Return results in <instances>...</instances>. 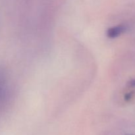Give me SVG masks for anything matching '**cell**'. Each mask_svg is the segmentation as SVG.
Wrapping results in <instances>:
<instances>
[{"label":"cell","mask_w":135,"mask_h":135,"mask_svg":"<svg viewBox=\"0 0 135 135\" xmlns=\"http://www.w3.org/2000/svg\"><path fill=\"white\" fill-rule=\"evenodd\" d=\"M127 30V27L126 25H119L116 26H112V27L109 28L107 30V36L109 38H115L121 36V34H123Z\"/></svg>","instance_id":"1"},{"label":"cell","mask_w":135,"mask_h":135,"mask_svg":"<svg viewBox=\"0 0 135 135\" xmlns=\"http://www.w3.org/2000/svg\"><path fill=\"white\" fill-rule=\"evenodd\" d=\"M133 96V92H128V93L125 94V96H124V99H125V101L127 102H129L131 100L132 97Z\"/></svg>","instance_id":"3"},{"label":"cell","mask_w":135,"mask_h":135,"mask_svg":"<svg viewBox=\"0 0 135 135\" xmlns=\"http://www.w3.org/2000/svg\"><path fill=\"white\" fill-rule=\"evenodd\" d=\"M5 94V79L2 71H0V104L2 102Z\"/></svg>","instance_id":"2"},{"label":"cell","mask_w":135,"mask_h":135,"mask_svg":"<svg viewBox=\"0 0 135 135\" xmlns=\"http://www.w3.org/2000/svg\"><path fill=\"white\" fill-rule=\"evenodd\" d=\"M125 135H135V134H126Z\"/></svg>","instance_id":"5"},{"label":"cell","mask_w":135,"mask_h":135,"mask_svg":"<svg viewBox=\"0 0 135 135\" xmlns=\"http://www.w3.org/2000/svg\"><path fill=\"white\" fill-rule=\"evenodd\" d=\"M129 84L132 87H135V79H132L129 82Z\"/></svg>","instance_id":"4"}]
</instances>
